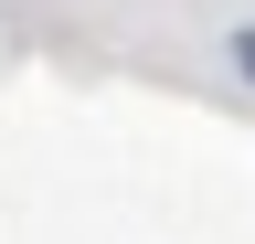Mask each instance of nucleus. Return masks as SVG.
<instances>
[{
	"label": "nucleus",
	"instance_id": "nucleus-1",
	"mask_svg": "<svg viewBox=\"0 0 255 244\" xmlns=\"http://www.w3.org/2000/svg\"><path fill=\"white\" fill-rule=\"evenodd\" d=\"M234 64H245V75H255V32H234Z\"/></svg>",
	"mask_w": 255,
	"mask_h": 244
}]
</instances>
